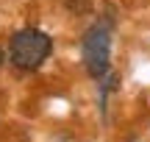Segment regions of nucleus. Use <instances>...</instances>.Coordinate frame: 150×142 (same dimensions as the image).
<instances>
[{
  "label": "nucleus",
  "instance_id": "f257e3e1",
  "mask_svg": "<svg viewBox=\"0 0 150 142\" xmlns=\"http://www.w3.org/2000/svg\"><path fill=\"white\" fill-rule=\"evenodd\" d=\"M111 28H114V9L108 6L106 20H97L81 39L83 67L95 81H100L111 67Z\"/></svg>",
  "mask_w": 150,
  "mask_h": 142
},
{
  "label": "nucleus",
  "instance_id": "7ed1b4c3",
  "mask_svg": "<svg viewBox=\"0 0 150 142\" xmlns=\"http://www.w3.org/2000/svg\"><path fill=\"white\" fill-rule=\"evenodd\" d=\"M64 6H67V11H72V14H89V9H92L89 0H64Z\"/></svg>",
  "mask_w": 150,
  "mask_h": 142
},
{
  "label": "nucleus",
  "instance_id": "20e7f679",
  "mask_svg": "<svg viewBox=\"0 0 150 142\" xmlns=\"http://www.w3.org/2000/svg\"><path fill=\"white\" fill-rule=\"evenodd\" d=\"M3 61H6V53H3V48H0V67H3Z\"/></svg>",
  "mask_w": 150,
  "mask_h": 142
},
{
  "label": "nucleus",
  "instance_id": "f03ea898",
  "mask_svg": "<svg viewBox=\"0 0 150 142\" xmlns=\"http://www.w3.org/2000/svg\"><path fill=\"white\" fill-rule=\"evenodd\" d=\"M53 50V39L39 28H22L11 36L8 59L17 70H36Z\"/></svg>",
  "mask_w": 150,
  "mask_h": 142
}]
</instances>
